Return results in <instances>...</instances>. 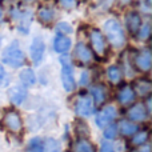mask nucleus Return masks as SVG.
Listing matches in <instances>:
<instances>
[{"label": "nucleus", "instance_id": "f257e3e1", "mask_svg": "<svg viewBox=\"0 0 152 152\" xmlns=\"http://www.w3.org/2000/svg\"><path fill=\"white\" fill-rule=\"evenodd\" d=\"M104 32L107 40L113 48H121L126 44V35L120 23L115 19H110L104 23Z\"/></svg>", "mask_w": 152, "mask_h": 152}, {"label": "nucleus", "instance_id": "f03ea898", "mask_svg": "<svg viewBox=\"0 0 152 152\" xmlns=\"http://www.w3.org/2000/svg\"><path fill=\"white\" fill-rule=\"evenodd\" d=\"M60 63H61V81H63V87L67 92H71L75 89V86H76L71 59L67 55H63L60 58Z\"/></svg>", "mask_w": 152, "mask_h": 152}, {"label": "nucleus", "instance_id": "7ed1b4c3", "mask_svg": "<svg viewBox=\"0 0 152 152\" xmlns=\"http://www.w3.org/2000/svg\"><path fill=\"white\" fill-rule=\"evenodd\" d=\"M26 56H24L23 51L18 47V45H10L8 48H5L3 52V63L8 64L11 67H20L24 64Z\"/></svg>", "mask_w": 152, "mask_h": 152}, {"label": "nucleus", "instance_id": "20e7f679", "mask_svg": "<svg viewBox=\"0 0 152 152\" xmlns=\"http://www.w3.org/2000/svg\"><path fill=\"white\" fill-rule=\"evenodd\" d=\"M89 42H91V47L95 51L97 56L104 58L107 55V43H105L104 36L99 29H92L89 32Z\"/></svg>", "mask_w": 152, "mask_h": 152}, {"label": "nucleus", "instance_id": "39448f33", "mask_svg": "<svg viewBox=\"0 0 152 152\" xmlns=\"http://www.w3.org/2000/svg\"><path fill=\"white\" fill-rule=\"evenodd\" d=\"M3 123L4 126L10 129L13 134H19L23 128V121H21V118L16 111L10 110L4 113V118H3Z\"/></svg>", "mask_w": 152, "mask_h": 152}, {"label": "nucleus", "instance_id": "423d86ee", "mask_svg": "<svg viewBox=\"0 0 152 152\" xmlns=\"http://www.w3.org/2000/svg\"><path fill=\"white\" fill-rule=\"evenodd\" d=\"M75 111H76V113L80 116L92 115L95 111L94 99H92L89 95H81L75 104Z\"/></svg>", "mask_w": 152, "mask_h": 152}, {"label": "nucleus", "instance_id": "0eeeda50", "mask_svg": "<svg viewBox=\"0 0 152 152\" xmlns=\"http://www.w3.org/2000/svg\"><path fill=\"white\" fill-rule=\"evenodd\" d=\"M116 116H118V110L113 105H108V107H105L104 110H102L99 112V115L96 118V124L100 128H105L115 120Z\"/></svg>", "mask_w": 152, "mask_h": 152}, {"label": "nucleus", "instance_id": "6e6552de", "mask_svg": "<svg viewBox=\"0 0 152 152\" xmlns=\"http://www.w3.org/2000/svg\"><path fill=\"white\" fill-rule=\"evenodd\" d=\"M75 58L79 63L89 64L94 61V53L88 45H86L84 43H79L75 48Z\"/></svg>", "mask_w": 152, "mask_h": 152}, {"label": "nucleus", "instance_id": "1a4fd4ad", "mask_svg": "<svg viewBox=\"0 0 152 152\" xmlns=\"http://www.w3.org/2000/svg\"><path fill=\"white\" fill-rule=\"evenodd\" d=\"M151 63H152V55L150 50H142L135 58V66L139 71L142 72H147L151 68Z\"/></svg>", "mask_w": 152, "mask_h": 152}, {"label": "nucleus", "instance_id": "9d476101", "mask_svg": "<svg viewBox=\"0 0 152 152\" xmlns=\"http://www.w3.org/2000/svg\"><path fill=\"white\" fill-rule=\"evenodd\" d=\"M128 118L134 121H143L148 116V108L143 103H136L128 110Z\"/></svg>", "mask_w": 152, "mask_h": 152}, {"label": "nucleus", "instance_id": "9b49d317", "mask_svg": "<svg viewBox=\"0 0 152 152\" xmlns=\"http://www.w3.org/2000/svg\"><path fill=\"white\" fill-rule=\"evenodd\" d=\"M126 26L131 34H137L140 26H142V18L137 12H128L126 16Z\"/></svg>", "mask_w": 152, "mask_h": 152}, {"label": "nucleus", "instance_id": "f8f14e48", "mask_svg": "<svg viewBox=\"0 0 152 152\" xmlns=\"http://www.w3.org/2000/svg\"><path fill=\"white\" fill-rule=\"evenodd\" d=\"M135 96H136V94H135L134 88L129 87V86L123 87V88L118 92V100H119V103H120L121 105L131 104V103L135 100Z\"/></svg>", "mask_w": 152, "mask_h": 152}, {"label": "nucleus", "instance_id": "ddd939ff", "mask_svg": "<svg viewBox=\"0 0 152 152\" xmlns=\"http://www.w3.org/2000/svg\"><path fill=\"white\" fill-rule=\"evenodd\" d=\"M44 55V43L40 37H35L31 45V56L35 63H39Z\"/></svg>", "mask_w": 152, "mask_h": 152}, {"label": "nucleus", "instance_id": "4468645a", "mask_svg": "<svg viewBox=\"0 0 152 152\" xmlns=\"http://www.w3.org/2000/svg\"><path fill=\"white\" fill-rule=\"evenodd\" d=\"M10 99L13 104H21L24 102V99L27 97V89L24 87L16 86L13 88L10 89Z\"/></svg>", "mask_w": 152, "mask_h": 152}, {"label": "nucleus", "instance_id": "2eb2a0df", "mask_svg": "<svg viewBox=\"0 0 152 152\" xmlns=\"http://www.w3.org/2000/svg\"><path fill=\"white\" fill-rule=\"evenodd\" d=\"M91 94H92V97H94L95 103H96L97 105L104 104L105 100H107V89H105V87L102 86V84H96V86L92 87Z\"/></svg>", "mask_w": 152, "mask_h": 152}, {"label": "nucleus", "instance_id": "dca6fc26", "mask_svg": "<svg viewBox=\"0 0 152 152\" xmlns=\"http://www.w3.org/2000/svg\"><path fill=\"white\" fill-rule=\"evenodd\" d=\"M71 152H96L95 145L87 139H77L71 147Z\"/></svg>", "mask_w": 152, "mask_h": 152}, {"label": "nucleus", "instance_id": "f3484780", "mask_svg": "<svg viewBox=\"0 0 152 152\" xmlns=\"http://www.w3.org/2000/svg\"><path fill=\"white\" fill-rule=\"evenodd\" d=\"M69 47H71V39L64 35H58L53 40V48L56 52H66L69 50Z\"/></svg>", "mask_w": 152, "mask_h": 152}, {"label": "nucleus", "instance_id": "a211bd4d", "mask_svg": "<svg viewBox=\"0 0 152 152\" xmlns=\"http://www.w3.org/2000/svg\"><path fill=\"white\" fill-rule=\"evenodd\" d=\"M119 129L124 136H131V135L136 134L139 131V127L129 120H121L120 124H119Z\"/></svg>", "mask_w": 152, "mask_h": 152}, {"label": "nucleus", "instance_id": "6ab92c4d", "mask_svg": "<svg viewBox=\"0 0 152 152\" xmlns=\"http://www.w3.org/2000/svg\"><path fill=\"white\" fill-rule=\"evenodd\" d=\"M135 88H136V92L140 95V96L144 97V96H148V95L151 94L152 84L148 80H144V79H142V80H137L136 81V86H135Z\"/></svg>", "mask_w": 152, "mask_h": 152}, {"label": "nucleus", "instance_id": "aec40b11", "mask_svg": "<svg viewBox=\"0 0 152 152\" xmlns=\"http://www.w3.org/2000/svg\"><path fill=\"white\" fill-rule=\"evenodd\" d=\"M37 19L43 24H50L53 20V11L48 7H42L37 11Z\"/></svg>", "mask_w": 152, "mask_h": 152}, {"label": "nucleus", "instance_id": "412c9836", "mask_svg": "<svg viewBox=\"0 0 152 152\" xmlns=\"http://www.w3.org/2000/svg\"><path fill=\"white\" fill-rule=\"evenodd\" d=\"M20 80L24 86L29 87V86H34L35 81H36V77H35V74L32 72V69L26 68L24 71H21L20 74Z\"/></svg>", "mask_w": 152, "mask_h": 152}, {"label": "nucleus", "instance_id": "4be33fe9", "mask_svg": "<svg viewBox=\"0 0 152 152\" xmlns=\"http://www.w3.org/2000/svg\"><path fill=\"white\" fill-rule=\"evenodd\" d=\"M107 76H108V79H110V81H112V83H119V81H120V77H121V72L118 67L113 66V67H110V68H108Z\"/></svg>", "mask_w": 152, "mask_h": 152}, {"label": "nucleus", "instance_id": "5701e85b", "mask_svg": "<svg viewBox=\"0 0 152 152\" xmlns=\"http://www.w3.org/2000/svg\"><path fill=\"white\" fill-rule=\"evenodd\" d=\"M134 139H132V144L134 145H143L148 139V132L147 131H142V132H136L134 134Z\"/></svg>", "mask_w": 152, "mask_h": 152}, {"label": "nucleus", "instance_id": "b1692460", "mask_svg": "<svg viewBox=\"0 0 152 152\" xmlns=\"http://www.w3.org/2000/svg\"><path fill=\"white\" fill-rule=\"evenodd\" d=\"M27 152H44V144L40 139H34L29 143Z\"/></svg>", "mask_w": 152, "mask_h": 152}, {"label": "nucleus", "instance_id": "393cba45", "mask_svg": "<svg viewBox=\"0 0 152 152\" xmlns=\"http://www.w3.org/2000/svg\"><path fill=\"white\" fill-rule=\"evenodd\" d=\"M137 34H139V39L147 40L148 37H150V34H151V26H150V23L142 24V26H140V28H139V31H137Z\"/></svg>", "mask_w": 152, "mask_h": 152}, {"label": "nucleus", "instance_id": "a878e982", "mask_svg": "<svg viewBox=\"0 0 152 152\" xmlns=\"http://www.w3.org/2000/svg\"><path fill=\"white\" fill-rule=\"evenodd\" d=\"M116 135H118V128L115 126H107L104 131V136L107 139H115Z\"/></svg>", "mask_w": 152, "mask_h": 152}, {"label": "nucleus", "instance_id": "bb28decb", "mask_svg": "<svg viewBox=\"0 0 152 152\" xmlns=\"http://www.w3.org/2000/svg\"><path fill=\"white\" fill-rule=\"evenodd\" d=\"M45 150H47L48 152H60V151H59V145H58V143H56L55 140H52V139H50V140L47 142Z\"/></svg>", "mask_w": 152, "mask_h": 152}, {"label": "nucleus", "instance_id": "cd10ccee", "mask_svg": "<svg viewBox=\"0 0 152 152\" xmlns=\"http://www.w3.org/2000/svg\"><path fill=\"white\" fill-rule=\"evenodd\" d=\"M58 31L63 32V34H71L72 32V27L67 23H59L58 24Z\"/></svg>", "mask_w": 152, "mask_h": 152}, {"label": "nucleus", "instance_id": "c85d7f7f", "mask_svg": "<svg viewBox=\"0 0 152 152\" xmlns=\"http://www.w3.org/2000/svg\"><path fill=\"white\" fill-rule=\"evenodd\" d=\"M100 152H115V150H113V147L110 143H103L102 148H100Z\"/></svg>", "mask_w": 152, "mask_h": 152}, {"label": "nucleus", "instance_id": "c756f323", "mask_svg": "<svg viewBox=\"0 0 152 152\" xmlns=\"http://www.w3.org/2000/svg\"><path fill=\"white\" fill-rule=\"evenodd\" d=\"M60 3L66 8H72L75 5V0H60Z\"/></svg>", "mask_w": 152, "mask_h": 152}, {"label": "nucleus", "instance_id": "7c9ffc66", "mask_svg": "<svg viewBox=\"0 0 152 152\" xmlns=\"http://www.w3.org/2000/svg\"><path fill=\"white\" fill-rule=\"evenodd\" d=\"M4 79H5V71H4V68H3V66L0 64V84L4 81Z\"/></svg>", "mask_w": 152, "mask_h": 152}, {"label": "nucleus", "instance_id": "2f4dec72", "mask_svg": "<svg viewBox=\"0 0 152 152\" xmlns=\"http://www.w3.org/2000/svg\"><path fill=\"white\" fill-rule=\"evenodd\" d=\"M151 148L148 147V145H145V147H143V148H140V151L139 152H150Z\"/></svg>", "mask_w": 152, "mask_h": 152}, {"label": "nucleus", "instance_id": "473e14b6", "mask_svg": "<svg viewBox=\"0 0 152 152\" xmlns=\"http://www.w3.org/2000/svg\"><path fill=\"white\" fill-rule=\"evenodd\" d=\"M0 18H1V10H0Z\"/></svg>", "mask_w": 152, "mask_h": 152}, {"label": "nucleus", "instance_id": "72a5a7b5", "mask_svg": "<svg viewBox=\"0 0 152 152\" xmlns=\"http://www.w3.org/2000/svg\"><path fill=\"white\" fill-rule=\"evenodd\" d=\"M27 1H31V0H27Z\"/></svg>", "mask_w": 152, "mask_h": 152}]
</instances>
